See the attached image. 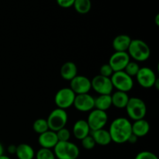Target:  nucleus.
Here are the masks:
<instances>
[{
  "label": "nucleus",
  "mask_w": 159,
  "mask_h": 159,
  "mask_svg": "<svg viewBox=\"0 0 159 159\" xmlns=\"http://www.w3.org/2000/svg\"><path fill=\"white\" fill-rule=\"evenodd\" d=\"M108 130L113 142L124 144L132 134L131 123L126 117H117L112 121Z\"/></svg>",
  "instance_id": "f257e3e1"
},
{
  "label": "nucleus",
  "mask_w": 159,
  "mask_h": 159,
  "mask_svg": "<svg viewBox=\"0 0 159 159\" xmlns=\"http://www.w3.org/2000/svg\"><path fill=\"white\" fill-rule=\"evenodd\" d=\"M130 58L134 61L143 62L148 60L151 56V49L145 41L140 39L131 40L127 51Z\"/></svg>",
  "instance_id": "f03ea898"
},
{
  "label": "nucleus",
  "mask_w": 159,
  "mask_h": 159,
  "mask_svg": "<svg viewBox=\"0 0 159 159\" xmlns=\"http://www.w3.org/2000/svg\"><path fill=\"white\" fill-rule=\"evenodd\" d=\"M56 159H77L80 151L79 147L71 141H58L54 148Z\"/></svg>",
  "instance_id": "7ed1b4c3"
},
{
  "label": "nucleus",
  "mask_w": 159,
  "mask_h": 159,
  "mask_svg": "<svg viewBox=\"0 0 159 159\" xmlns=\"http://www.w3.org/2000/svg\"><path fill=\"white\" fill-rule=\"evenodd\" d=\"M125 109L127 116L134 121L144 119L147 114V105L141 98L130 97Z\"/></svg>",
  "instance_id": "20e7f679"
},
{
  "label": "nucleus",
  "mask_w": 159,
  "mask_h": 159,
  "mask_svg": "<svg viewBox=\"0 0 159 159\" xmlns=\"http://www.w3.org/2000/svg\"><path fill=\"white\" fill-rule=\"evenodd\" d=\"M46 120L49 130L57 132V130L65 127L68 123V116L66 110L56 108L50 113Z\"/></svg>",
  "instance_id": "39448f33"
},
{
  "label": "nucleus",
  "mask_w": 159,
  "mask_h": 159,
  "mask_svg": "<svg viewBox=\"0 0 159 159\" xmlns=\"http://www.w3.org/2000/svg\"><path fill=\"white\" fill-rule=\"evenodd\" d=\"M110 79L113 89H116V91L128 93L134 87L133 78L129 76L124 71L114 72Z\"/></svg>",
  "instance_id": "423d86ee"
},
{
  "label": "nucleus",
  "mask_w": 159,
  "mask_h": 159,
  "mask_svg": "<svg viewBox=\"0 0 159 159\" xmlns=\"http://www.w3.org/2000/svg\"><path fill=\"white\" fill-rule=\"evenodd\" d=\"M75 96L74 92L69 87L61 88L54 96V103L57 108L66 110L73 106Z\"/></svg>",
  "instance_id": "0eeeda50"
},
{
  "label": "nucleus",
  "mask_w": 159,
  "mask_h": 159,
  "mask_svg": "<svg viewBox=\"0 0 159 159\" xmlns=\"http://www.w3.org/2000/svg\"><path fill=\"white\" fill-rule=\"evenodd\" d=\"M91 131L104 128L108 122V115L106 111L93 109L89 113L86 120Z\"/></svg>",
  "instance_id": "6e6552de"
},
{
  "label": "nucleus",
  "mask_w": 159,
  "mask_h": 159,
  "mask_svg": "<svg viewBox=\"0 0 159 159\" xmlns=\"http://www.w3.org/2000/svg\"><path fill=\"white\" fill-rule=\"evenodd\" d=\"M135 77L138 83L144 89L152 88L158 80L154 70L149 67H142L140 68Z\"/></svg>",
  "instance_id": "1a4fd4ad"
},
{
  "label": "nucleus",
  "mask_w": 159,
  "mask_h": 159,
  "mask_svg": "<svg viewBox=\"0 0 159 159\" xmlns=\"http://www.w3.org/2000/svg\"><path fill=\"white\" fill-rule=\"evenodd\" d=\"M92 89L99 95H111L113 86L110 78L97 75L91 80Z\"/></svg>",
  "instance_id": "9d476101"
},
{
  "label": "nucleus",
  "mask_w": 159,
  "mask_h": 159,
  "mask_svg": "<svg viewBox=\"0 0 159 159\" xmlns=\"http://www.w3.org/2000/svg\"><path fill=\"white\" fill-rule=\"evenodd\" d=\"M70 89L75 95L89 93L92 89L91 80L85 75H77L73 79L70 81Z\"/></svg>",
  "instance_id": "9b49d317"
},
{
  "label": "nucleus",
  "mask_w": 159,
  "mask_h": 159,
  "mask_svg": "<svg viewBox=\"0 0 159 159\" xmlns=\"http://www.w3.org/2000/svg\"><path fill=\"white\" fill-rule=\"evenodd\" d=\"M73 106L79 112H90L95 109V98L89 93L76 95Z\"/></svg>",
  "instance_id": "f8f14e48"
},
{
  "label": "nucleus",
  "mask_w": 159,
  "mask_h": 159,
  "mask_svg": "<svg viewBox=\"0 0 159 159\" xmlns=\"http://www.w3.org/2000/svg\"><path fill=\"white\" fill-rule=\"evenodd\" d=\"M130 61V57L127 52L115 51L109 59L108 64L114 72L124 71L127 64Z\"/></svg>",
  "instance_id": "ddd939ff"
},
{
  "label": "nucleus",
  "mask_w": 159,
  "mask_h": 159,
  "mask_svg": "<svg viewBox=\"0 0 159 159\" xmlns=\"http://www.w3.org/2000/svg\"><path fill=\"white\" fill-rule=\"evenodd\" d=\"M37 141L40 147L48 149H53L58 142L56 132L51 130H48V131L39 134Z\"/></svg>",
  "instance_id": "4468645a"
},
{
  "label": "nucleus",
  "mask_w": 159,
  "mask_h": 159,
  "mask_svg": "<svg viewBox=\"0 0 159 159\" xmlns=\"http://www.w3.org/2000/svg\"><path fill=\"white\" fill-rule=\"evenodd\" d=\"M90 130L86 120H79L74 124L72 127V134L78 140H82L84 138L90 134Z\"/></svg>",
  "instance_id": "2eb2a0df"
},
{
  "label": "nucleus",
  "mask_w": 159,
  "mask_h": 159,
  "mask_svg": "<svg viewBox=\"0 0 159 159\" xmlns=\"http://www.w3.org/2000/svg\"><path fill=\"white\" fill-rule=\"evenodd\" d=\"M132 134L139 138L147 136L150 131V124L145 119H141L135 120L131 124Z\"/></svg>",
  "instance_id": "dca6fc26"
},
{
  "label": "nucleus",
  "mask_w": 159,
  "mask_h": 159,
  "mask_svg": "<svg viewBox=\"0 0 159 159\" xmlns=\"http://www.w3.org/2000/svg\"><path fill=\"white\" fill-rule=\"evenodd\" d=\"M132 39L127 34H120L116 36L113 40L112 46L115 51H120V52H127L128 50L129 46L130 44Z\"/></svg>",
  "instance_id": "f3484780"
},
{
  "label": "nucleus",
  "mask_w": 159,
  "mask_h": 159,
  "mask_svg": "<svg viewBox=\"0 0 159 159\" xmlns=\"http://www.w3.org/2000/svg\"><path fill=\"white\" fill-rule=\"evenodd\" d=\"M90 134L94 139L96 144L98 145L107 146L112 142L111 137L109 133V130L104 128L91 131Z\"/></svg>",
  "instance_id": "a211bd4d"
},
{
  "label": "nucleus",
  "mask_w": 159,
  "mask_h": 159,
  "mask_svg": "<svg viewBox=\"0 0 159 159\" xmlns=\"http://www.w3.org/2000/svg\"><path fill=\"white\" fill-rule=\"evenodd\" d=\"M60 75L62 79L70 82L78 75L77 65L72 61H66L61 68Z\"/></svg>",
  "instance_id": "6ab92c4d"
},
{
  "label": "nucleus",
  "mask_w": 159,
  "mask_h": 159,
  "mask_svg": "<svg viewBox=\"0 0 159 159\" xmlns=\"http://www.w3.org/2000/svg\"><path fill=\"white\" fill-rule=\"evenodd\" d=\"M112 106L117 109H125L130 96L128 93L121 91H116L111 95Z\"/></svg>",
  "instance_id": "aec40b11"
},
{
  "label": "nucleus",
  "mask_w": 159,
  "mask_h": 159,
  "mask_svg": "<svg viewBox=\"0 0 159 159\" xmlns=\"http://www.w3.org/2000/svg\"><path fill=\"white\" fill-rule=\"evenodd\" d=\"M15 155L18 159H34L35 158V152L33 147L26 143L16 146Z\"/></svg>",
  "instance_id": "412c9836"
},
{
  "label": "nucleus",
  "mask_w": 159,
  "mask_h": 159,
  "mask_svg": "<svg viewBox=\"0 0 159 159\" xmlns=\"http://www.w3.org/2000/svg\"><path fill=\"white\" fill-rule=\"evenodd\" d=\"M112 107L111 95H99L95 98V109L106 111Z\"/></svg>",
  "instance_id": "4be33fe9"
},
{
  "label": "nucleus",
  "mask_w": 159,
  "mask_h": 159,
  "mask_svg": "<svg viewBox=\"0 0 159 159\" xmlns=\"http://www.w3.org/2000/svg\"><path fill=\"white\" fill-rule=\"evenodd\" d=\"M73 7L78 13L83 15L91 10L92 2L91 0H75Z\"/></svg>",
  "instance_id": "5701e85b"
},
{
  "label": "nucleus",
  "mask_w": 159,
  "mask_h": 159,
  "mask_svg": "<svg viewBox=\"0 0 159 159\" xmlns=\"http://www.w3.org/2000/svg\"><path fill=\"white\" fill-rule=\"evenodd\" d=\"M33 130L38 134H41L48 131L49 130V127H48L47 120L43 119V118H38L36 120L33 124Z\"/></svg>",
  "instance_id": "b1692460"
},
{
  "label": "nucleus",
  "mask_w": 159,
  "mask_h": 159,
  "mask_svg": "<svg viewBox=\"0 0 159 159\" xmlns=\"http://www.w3.org/2000/svg\"><path fill=\"white\" fill-rule=\"evenodd\" d=\"M140 68H141V67H140L139 64L138 62L134 61H130L127 65L126 68H124V71H125L129 76L133 78L137 75Z\"/></svg>",
  "instance_id": "393cba45"
},
{
  "label": "nucleus",
  "mask_w": 159,
  "mask_h": 159,
  "mask_svg": "<svg viewBox=\"0 0 159 159\" xmlns=\"http://www.w3.org/2000/svg\"><path fill=\"white\" fill-rule=\"evenodd\" d=\"M36 159H56L55 155H54V152L52 149L48 148H41L39 149L35 153Z\"/></svg>",
  "instance_id": "a878e982"
},
{
  "label": "nucleus",
  "mask_w": 159,
  "mask_h": 159,
  "mask_svg": "<svg viewBox=\"0 0 159 159\" xmlns=\"http://www.w3.org/2000/svg\"><path fill=\"white\" fill-rule=\"evenodd\" d=\"M81 144H82L83 148L86 149V150H92L96 145V142H95L94 139L91 136V134L88 135L82 140H81Z\"/></svg>",
  "instance_id": "bb28decb"
},
{
  "label": "nucleus",
  "mask_w": 159,
  "mask_h": 159,
  "mask_svg": "<svg viewBox=\"0 0 159 159\" xmlns=\"http://www.w3.org/2000/svg\"><path fill=\"white\" fill-rule=\"evenodd\" d=\"M58 141H68L71 138V131L66 127L61 129L56 132Z\"/></svg>",
  "instance_id": "cd10ccee"
},
{
  "label": "nucleus",
  "mask_w": 159,
  "mask_h": 159,
  "mask_svg": "<svg viewBox=\"0 0 159 159\" xmlns=\"http://www.w3.org/2000/svg\"><path fill=\"white\" fill-rule=\"evenodd\" d=\"M113 73H114V71H113V70L112 69V68L110 67V65H109L108 63L102 65V66L100 67V68H99V75L104 76V77L110 78L113 75Z\"/></svg>",
  "instance_id": "c85d7f7f"
},
{
  "label": "nucleus",
  "mask_w": 159,
  "mask_h": 159,
  "mask_svg": "<svg viewBox=\"0 0 159 159\" xmlns=\"http://www.w3.org/2000/svg\"><path fill=\"white\" fill-rule=\"evenodd\" d=\"M134 159H158L155 153L149 151H142L136 155Z\"/></svg>",
  "instance_id": "c756f323"
},
{
  "label": "nucleus",
  "mask_w": 159,
  "mask_h": 159,
  "mask_svg": "<svg viewBox=\"0 0 159 159\" xmlns=\"http://www.w3.org/2000/svg\"><path fill=\"white\" fill-rule=\"evenodd\" d=\"M56 2H57V4L60 7L68 9V8L73 6L75 0H56Z\"/></svg>",
  "instance_id": "7c9ffc66"
},
{
  "label": "nucleus",
  "mask_w": 159,
  "mask_h": 159,
  "mask_svg": "<svg viewBox=\"0 0 159 159\" xmlns=\"http://www.w3.org/2000/svg\"><path fill=\"white\" fill-rule=\"evenodd\" d=\"M7 151L9 152V154L15 155L16 152V145H15V144H10V145L8 146Z\"/></svg>",
  "instance_id": "2f4dec72"
},
{
  "label": "nucleus",
  "mask_w": 159,
  "mask_h": 159,
  "mask_svg": "<svg viewBox=\"0 0 159 159\" xmlns=\"http://www.w3.org/2000/svg\"><path fill=\"white\" fill-rule=\"evenodd\" d=\"M138 137L135 136L134 134H132L130 135V138H129V139H128V141H127V142L130 143V144H135V143H136L137 141H138Z\"/></svg>",
  "instance_id": "473e14b6"
},
{
  "label": "nucleus",
  "mask_w": 159,
  "mask_h": 159,
  "mask_svg": "<svg viewBox=\"0 0 159 159\" xmlns=\"http://www.w3.org/2000/svg\"><path fill=\"white\" fill-rule=\"evenodd\" d=\"M2 155H4V147L2 144V143L0 142V156Z\"/></svg>",
  "instance_id": "72a5a7b5"
},
{
  "label": "nucleus",
  "mask_w": 159,
  "mask_h": 159,
  "mask_svg": "<svg viewBox=\"0 0 159 159\" xmlns=\"http://www.w3.org/2000/svg\"><path fill=\"white\" fill-rule=\"evenodd\" d=\"M155 23H156L157 26H158L159 25V15L158 14H157L156 17H155Z\"/></svg>",
  "instance_id": "f704fd0d"
},
{
  "label": "nucleus",
  "mask_w": 159,
  "mask_h": 159,
  "mask_svg": "<svg viewBox=\"0 0 159 159\" xmlns=\"http://www.w3.org/2000/svg\"><path fill=\"white\" fill-rule=\"evenodd\" d=\"M0 159H11L10 158H9V156H7V155H2L0 156Z\"/></svg>",
  "instance_id": "c9c22d12"
}]
</instances>
